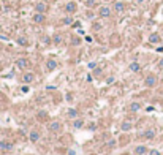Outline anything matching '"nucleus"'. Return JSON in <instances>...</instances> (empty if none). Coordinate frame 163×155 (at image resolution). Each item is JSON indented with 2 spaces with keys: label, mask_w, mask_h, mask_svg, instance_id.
<instances>
[{
  "label": "nucleus",
  "mask_w": 163,
  "mask_h": 155,
  "mask_svg": "<svg viewBox=\"0 0 163 155\" xmlns=\"http://www.w3.org/2000/svg\"><path fill=\"white\" fill-rule=\"evenodd\" d=\"M158 84V78L154 75V73H150V75H147L146 76V79H144V86L146 87H149V89H152L155 87Z\"/></svg>",
  "instance_id": "f257e3e1"
},
{
  "label": "nucleus",
  "mask_w": 163,
  "mask_h": 155,
  "mask_svg": "<svg viewBox=\"0 0 163 155\" xmlns=\"http://www.w3.org/2000/svg\"><path fill=\"white\" fill-rule=\"evenodd\" d=\"M21 81L24 84H32L35 81V73L33 71H27V70H25V71L22 73V76H21Z\"/></svg>",
  "instance_id": "f03ea898"
},
{
  "label": "nucleus",
  "mask_w": 163,
  "mask_h": 155,
  "mask_svg": "<svg viewBox=\"0 0 163 155\" xmlns=\"http://www.w3.org/2000/svg\"><path fill=\"white\" fill-rule=\"evenodd\" d=\"M14 149V144L8 139H2L0 141V152H10V150Z\"/></svg>",
  "instance_id": "7ed1b4c3"
},
{
  "label": "nucleus",
  "mask_w": 163,
  "mask_h": 155,
  "mask_svg": "<svg viewBox=\"0 0 163 155\" xmlns=\"http://www.w3.org/2000/svg\"><path fill=\"white\" fill-rule=\"evenodd\" d=\"M48 130L51 131V133H60L62 131V123L59 120H52L48 123Z\"/></svg>",
  "instance_id": "20e7f679"
},
{
  "label": "nucleus",
  "mask_w": 163,
  "mask_h": 155,
  "mask_svg": "<svg viewBox=\"0 0 163 155\" xmlns=\"http://www.w3.org/2000/svg\"><path fill=\"white\" fill-rule=\"evenodd\" d=\"M40 139H41V131H40V130L33 128V130L29 133V141H30V142H33V144H37V142L40 141Z\"/></svg>",
  "instance_id": "39448f33"
},
{
  "label": "nucleus",
  "mask_w": 163,
  "mask_h": 155,
  "mask_svg": "<svg viewBox=\"0 0 163 155\" xmlns=\"http://www.w3.org/2000/svg\"><path fill=\"white\" fill-rule=\"evenodd\" d=\"M16 67L19 70H27V68L30 67V60L27 59V57H21V59L16 60Z\"/></svg>",
  "instance_id": "423d86ee"
},
{
  "label": "nucleus",
  "mask_w": 163,
  "mask_h": 155,
  "mask_svg": "<svg viewBox=\"0 0 163 155\" xmlns=\"http://www.w3.org/2000/svg\"><path fill=\"white\" fill-rule=\"evenodd\" d=\"M133 154L135 155H147L149 154V149H147V146H144V144H139V146L135 147Z\"/></svg>",
  "instance_id": "0eeeda50"
},
{
  "label": "nucleus",
  "mask_w": 163,
  "mask_h": 155,
  "mask_svg": "<svg viewBox=\"0 0 163 155\" xmlns=\"http://www.w3.org/2000/svg\"><path fill=\"white\" fill-rule=\"evenodd\" d=\"M78 11V5L75 2H68V3H65V13H68V14H73V13H76Z\"/></svg>",
  "instance_id": "6e6552de"
},
{
  "label": "nucleus",
  "mask_w": 163,
  "mask_h": 155,
  "mask_svg": "<svg viewBox=\"0 0 163 155\" xmlns=\"http://www.w3.org/2000/svg\"><path fill=\"white\" fill-rule=\"evenodd\" d=\"M111 14H112V11H111L109 6H102V8L98 10V16L100 18H104V19H106V18H109Z\"/></svg>",
  "instance_id": "1a4fd4ad"
},
{
  "label": "nucleus",
  "mask_w": 163,
  "mask_h": 155,
  "mask_svg": "<svg viewBox=\"0 0 163 155\" xmlns=\"http://www.w3.org/2000/svg\"><path fill=\"white\" fill-rule=\"evenodd\" d=\"M155 135H157V131H155V128H147L144 133H141V136L144 139H154Z\"/></svg>",
  "instance_id": "9d476101"
},
{
  "label": "nucleus",
  "mask_w": 163,
  "mask_h": 155,
  "mask_svg": "<svg viewBox=\"0 0 163 155\" xmlns=\"http://www.w3.org/2000/svg\"><path fill=\"white\" fill-rule=\"evenodd\" d=\"M44 21H46L44 13H35L33 14V22L35 24H44Z\"/></svg>",
  "instance_id": "9b49d317"
},
{
  "label": "nucleus",
  "mask_w": 163,
  "mask_h": 155,
  "mask_svg": "<svg viewBox=\"0 0 163 155\" xmlns=\"http://www.w3.org/2000/svg\"><path fill=\"white\" fill-rule=\"evenodd\" d=\"M128 70L131 73H138V71H141V63H139V62H131V63L128 65Z\"/></svg>",
  "instance_id": "f8f14e48"
},
{
  "label": "nucleus",
  "mask_w": 163,
  "mask_h": 155,
  "mask_svg": "<svg viewBox=\"0 0 163 155\" xmlns=\"http://www.w3.org/2000/svg\"><path fill=\"white\" fill-rule=\"evenodd\" d=\"M46 10H48V5H46L44 2H38L37 5H35V11H37V13H46Z\"/></svg>",
  "instance_id": "ddd939ff"
},
{
  "label": "nucleus",
  "mask_w": 163,
  "mask_h": 155,
  "mask_svg": "<svg viewBox=\"0 0 163 155\" xmlns=\"http://www.w3.org/2000/svg\"><path fill=\"white\" fill-rule=\"evenodd\" d=\"M128 111H130V112H138V111H141V103L131 101V103L128 104Z\"/></svg>",
  "instance_id": "4468645a"
},
{
  "label": "nucleus",
  "mask_w": 163,
  "mask_h": 155,
  "mask_svg": "<svg viewBox=\"0 0 163 155\" xmlns=\"http://www.w3.org/2000/svg\"><path fill=\"white\" fill-rule=\"evenodd\" d=\"M46 68H48V71H54L57 68V62L54 59H48L46 60Z\"/></svg>",
  "instance_id": "2eb2a0df"
},
{
  "label": "nucleus",
  "mask_w": 163,
  "mask_h": 155,
  "mask_svg": "<svg viewBox=\"0 0 163 155\" xmlns=\"http://www.w3.org/2000/svg\"><path fill=\"white\" fill-rule=\"evenodd\" d=\"M160 41H162V37L158 33H152L149 37V43H152V44H158Z\"/></svg>",
  "instance_id": "dca6fc26"
},
{
  "label": "nucleus",
  "mask_w": 163,
  "mask_h": 155,
  "mask_svg": "<svg viewBox=\"0 0 163 155\" xmlns=\"http://www.w3.org/2000/svg\"><path fill=\"white\" fill-rule=\"evenodd\" d=\"M131 128H133V123L128 122V120H123L122 123H120V130L122 131H130Z\"/></svg>",
  "instance_id": "f3484780"
},
{
  "label": "nucleus",
  "mask_w": 163,
  "mask_h": 155,
  "mask_svg": "<svg viewBox=\"0 0 163 155\" xmlns=\"http://www.w3.org/2000/svg\"><path fill=\"white\" fill-rule=\"evenodd\" d=\"M84 127V120L83 119H75V120H73V128H76V130H79V128H83Z\"/></svg>",
  "instance_id": "a211bd4d"
},
{
  "label": "nucleus",
  "mask_w": 163,
  "mask_h": 155,
  "mask_svg": "<svg viewBox=\"0 0 163 155\" xmlns=\"http://www.w3.org/2000/svg\"><path fill=\"white\" fill-rule=\"evenodd\" d=\"M123 10H125V5H123L122 2H116L114 3V11L116 13H123Z\"/></svg>",
  "instance_id": "6ab92c4d"
},
{
  "label": "nucleus",
  "mask_w": 163,
  "mask_h": 155,
  "mask_svg": "<svg viewBox=\"0 0 163 155\" xmlns=\"http://www.w3.org/2000/svg\"><path fill=\"white\" fill-rule=\"evenodd\" d=\"M37 119H40V120H46V119H48V112H46L44 109H40L37 112Z\"/></svg>",
  "instance_id": "aec40b11"
},
{
  "label": "nucleus",
  "mask_w": 163,
  "mask_h": 155,
  "mask_svg": "<svg viewBox=\"0 0 163 155\" xmlns=\"http://www.w3.org/2000/svg\"><path fill=\"white\" fill-rule=\"evenodd\" d=\"M52 43H54V44H60V43H62V35H60V33H56V35L52 37Z\"/></svg>",
  "instance_id": "412c9836"
},
{
  "label": "nucleus",
  "mask_w": 163,
  "mask_h": 155,
  "mask_svg": "<svg viewBox=\"0 0 163 155\" xmlns=\"http://www.w3.org/2000/svg\"><path fill=\"white\" fill-rule=\"evenodd\" d=\"M18 43L21 44V46H29V40H27L25 37H19L18 38Z\"/></svg>",
  "instance_id": "4be33fe9"
},
{
  "label": "nucleus",
  "mask_w": 163,
  "mask_h": 155,
  "mask_svg": "<svg viewBox=\"0 0 163 155\" xmlns=\"http://www.w3.org/2000/svg\"><path fill=\"white\" fill-rule=\"evenodd\" d=\"M114 147H116V138H112L106 142V149H114Z\"/></svg>",
  "instance_id": "5701e85b"
},
{
  "label": "nucleus",
  "mask_w": 163,
  "mask_h": 155,
  "mask_svg": "<svg viewBox=\"0 0 163 155\" xmlns=\"http://www.w3.org/2000/svg\"><path fill=\"white\" fill-rule=\"evenodd\" d=\"M71 44L73 46H79L81 44V38L76 37V35H75V37H71Z\"/></svg>",
  "instance_id": "b1692460"
},
{
  "label": "nucleus",
  "mask_w": 163,
  "mask_h": 155,
  "mask_svg": "<svg viewBox=\"0 0 163 155\" xmlns=\"http://www.w3.org/2000/svg\"><path fill=\"white\" fill-rule=\"evenodd\" d=\"M67 116H68V117H71V119H76L78 117V111L76 109H68Z\"/></svg>",
  "instance_id": "393cba45"
},
{
  "label": "nucleus",
  "mask_w": 163,
  "mask_h": 155,
  "mask_svg": "<svg viewBox=\"0 0 163 155\" xmlns=\"http://www.w3.org/2000/svg\"><path fill=\"white\" fill-rule=\"evenodd\" d=\"M62 22H64L65 25H70V24H73V19L70 18V16H65L64 19H62Z\"/></svg>",
  "instance_id": "a878e982"
},
{
  "label": "nucleus",
  "mask_w": 163,
  "mask_h": 155,
  "mask_svg": "<svg viewBox=\"0 0 163 155\" xmlns=\"http://www.w3.org/2000/svg\"><path fill=\"white\" fill-rule=\"evenodd\" d=\"M147 155H162V154L158 152L157 149H150V150H149V154H147Z\"/></svg>",
  "instance_id": "bb28decb"
},
{
  "label": "nucleus",
  "mask_w": 163,
  "mask_h": 155,
  "mask_svg": "<svg viewBox=\"0 0 163 155\" xmlns=\"http://www.w3.org/2000/svg\"><path fill=\"white\" fill-rule=\"evenodd\" d=\"M89 68H90V70H95L97 68V62H90V63H89Z\"/></svg>",
  "instance_id": "cd10ccee"
},
{
  "label": "nucleus",
  "mask_w": 163,
  "mask_h": 155,
  "mask_svg": "<svg viewBox=\"0 0 163 155\" xmlns=\"http://www.w3.org/2000/svg\"><path fill=\"white\" fill-rule=\"evenodd\" d=\"M86 5H87V6H94V5H95V0H87Z\"/></svg>",
  "instance_id": "c85d7f7f"
},
{
  "label": "nucleus",
  "mask_w": 163,
  "mask_h": 155,
  "mask_svg": "<svg viewBox=\"0 0 163 155\" xmlns=\"http://www.w3.org/2000/svg\"><path fill=\"white\" fill-rule=\"evenodd\" d=\"M89 130H97V123H95V122H92L90 125H89Z\"/></svg>",
  "instance_id": "c756f323"
},
{
  "label": "nucleus",
  "mask_w": 163,
  "mask_h": 155,
  "mask_svg": "<svg viewBox=\"0 0 163 155\" xmlns=\"http://www.w3.org/2000/svg\"><path fill=\"white\" fill-rule=\"evenodd\" d=\"M94 29H95V30H100V29H102V24H98V22H95V24H94Z\"/></svg>",
  "instance_id": "7c9ffc66"
},
{
  "label": "nucleus",
  "mask_w": 163,
  "mask_h": 155,
  "mask_svg": "<svg viewBox=\"0 0 163 155\" xmlns=\"http://www.w3.org/2000/svg\"><path fill=\"white\" fill-rule=\"evenodd\" d=\"M157 67L160 68V70H163V59H160V60H158V65H157Z\"/></svg>",
  "instance_id": "2f4dec72"
},
{
  "label": "nucleus",
  "mask_w": 163,
  "mask_h": 155,
  "mask_svg": "<svg viewBox=\"0 0 163 155\" xmlns=\"http://www.w3.org/2000/svg\"><path fill=\"white\" fill-rule=\"evenodd\" d=\"M106 82H108V84L114 82V76H109V78H108V81H106Z\"/></svg>",
  "instance_id": "473e14b6"
},
{
  "label": "nucleus",
  "mask_w": 163,
  "mask_h": 155,
  "mask_svg": "<svg viewBox=\"0 0 163 155\" xmlns=\"http://www.w3.org/2000/svg\"><path fill=\"white\" fill-rule=\"evenodd\" d=\"M135 2H136V3H143L144 0H135Z\"/></svg>",
  "instance_id": "72a5a7b5"
},
{
  "label": "nucleus",
  "mask_w": 163,
  "mask_h": 155,
  "mask_svg": "<svg viewBox=\"0 0 163 155\" xmlns=\"http://www.w3.org/2000/svg\"><path fill=\"white\" fill-rule=\"evenodd\" d=\"M0 32H2V24H0Z\"/></svg>",
  "instance_id": "f704fd0d"
}]
</instances>
